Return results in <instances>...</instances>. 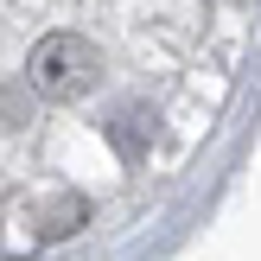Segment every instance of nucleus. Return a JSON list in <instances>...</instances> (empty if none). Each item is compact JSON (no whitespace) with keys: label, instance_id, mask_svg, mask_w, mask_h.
<instances>
[{"label":"nucleus","instance_id":"f03ea898","mask_svg":"<svg viewBox=\"0 0 261 261\" xmlns=\"http://www.w3.org/2000/svg\"><path fill=\"white\" fill-rule=\"evenodd\" d=\"M83 217H89L83 198H64L58 211H45V236H70V229H83Z\"/></svg>","mask_w":261,"mask_h":261},{"label":"nucleus","instance_id":"f257e3e1","mask_svg":"<svg viewBox=\"0 0 261 261\" xmlns=\"http://www.w3.org/2000/svg\"><path fill=\"white\" fill-rule=\"evenodd\" d=\"M102 76V51L89 45L83 32H45L32 45V58H25V83L38 89L45 102H76L89 96Z\"/></svg>","mask_w":261,"mask_h":261}]
</instances>
